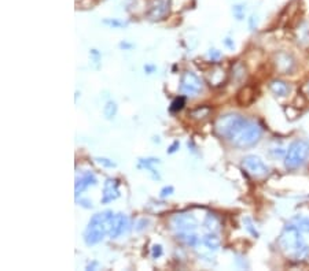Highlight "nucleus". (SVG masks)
Returning <instances> with one entry per match:
<instances>
[{"mask_svg":"<svg viewBox=\"0 0 309 271\" xmlns=\"http://www.w3.org/2000/svg\"><path fill=\"white\" fill-rule=\"evenodd\" d=\"M214 130L220 137L226 138L236 148L256 145L262 134L261 128L256 122L234 112L218 116L214 124Z\"/></svg>","mask_w":309,"mask_h":271,"instance_id":"nucleus-1","label":"nucleus"},{"mask_svg":"<svg viewBox=\"0 0 309 271\" xmlns=\"http://www.w3.org/2000/svg\"><path fill=\"white\" fill-rule=\"evenodd\" d=\"M279 245H280L283 252L288 255L289 258H292L293 260L301 262V260L308 258L309 247L302 240L300 230L296 226H293L292 224H289L283 230L282 236L279 238Z\"/></svg>","mask_w":309,"mask_h":271,"instance_id":"nucleus-2","label":"nucleus"},{"mask_svg":"<svg viewBox=\"0 0 309 271\" xmlns=\"http://www.w3.org/2000/svg\"><path fill=\"white\" fill-rule=\"evenodd\" d=\"M114 215L113 211H103L92 216L84 232V241L87 245H95L105 238L106 234H109Z\"/></svg>","mask_w":309,"mask_h":271,"instance_id":"nucleus-3","label":"nucleus"},{"mask_svg":"<svg viewBox=\"0 0 309 271\" xmlns=\"http://www.w3.org/2000/svg\"><path fill=\"white\" fill-rule=\"evenodd\" d=\"M172 229L174 230L176 238L183 241L184 244L194 247L198 241V237L195 236L196 219L191 214H180L174 215L170 220Z\"/></svg>","mask_w":309,"mask_h":271,"instance_id":"nucleus-4","label":"nucleus"},{"mask_svg":"<svg viewBox=\"0 0 309 271\" xmlns=\"http://www.w3.org/2000/svg\"><path fill=\"white\" fill-rule=\"evenodd\" d=\"M309 155V144L304 140H296L289 146L284 158V166L289 170H296L305 163Z\"/></svg>","mask_w":309,"mask_h":271,"instance_id":"nucleus-5","label":"nucleus"},{"mask_svg":"<svg viewBox=\"0 0 309 271\" xmlns=\"http://www.w3.org/2000/svg\"><path fill=\"white\" fill-rule=\"evenodd\" d=\"M202 89H204V85H202V81H201V78L196 74H194L192 71H186L182 76V80H180V92L184 96L194 97V96L200 95Z\"/></svg>","mask_w":309,"mask_h":271,"instance_id":"nucleus-6","label":"nucleus"},{"mask_svg":"<svg viewBox=\"0 0 309 271\" xmlns=\"http://www.w3.org/2000/svg\"><path fill=\"white\" fill-rule=\"evenodd\" d=\"M242 164L245 170L254 178H264L270 174V167L256 155L245 156Z\"/></svg>","mask_w":309,"mask_h":271,"instance_id":"nucleus-7","label":"nucleus"},{"mask_svg":"<svg viewBox=\"0 0 309 271\" xmlns=\"http://www.w3.org/2000/svg\"><path fill=\"white\" fill-rule=\"evenodd\" d=\"M129 226V220L124 214H116L113 218V224H112V230H110L109 236L112 238H117L121 234L126 232V229Z\"/></svg>","mask_w":309,"mask_h":271,"instance_id":"nucleus-8","label":"nucleus"},{"mask_svg":"<svg viewBox=\"0 0 309 271\" xmlns=\"http://www.w3.org/2000/svg\"><path fill=\"white\" fill-rule=\"evenodd\" d=\"M120 196V190H118V181L116 178H109L105 182V188H103V196H102V203L107 204V203L113 202Z\"/></svg>","mask_w":309,"mask_h":271,"instance_id":"nucleus-9","label":"nucleus"},{"mask_svg":"<svg viewBox=\"0 0 309 271\" xmlns=\"http://www.w3.org/2000/svg\"><path fill=\"white\" fill-rule=\"evenodd\" d=\"M91 185H96V177L94 176L91 171L84 173L83 176L79 177V178L76 180V185H74L76 196H79L80 193H83L84 190Z\"/></svg>","mask_w":309,"mask_h":271,"instance_id":"nucleus-10","label":"nucleus"},{"mask_svg":"<svg viewBox=\"0 0 309 271\" xmlns=\"http://www.w3.org/2000/svg\"><path fill=\"white\" fill-rule=\"evenodd\" d=\"M270 89L275 96L284 97V96L289 95V92H290V86L288 85V82L282 81V80H274V81H271Z\"/></svg>","mask_w":309,"mask_h":271,"instance_id":"nucleus-11","label":"nucleus"},{"mask_svg":"<svg viewBox=\"0 0 309 271\" xmlns=\"http://www.w3.org/2000/svg\"><path fill=\"white\" fill-rule=\"evenodd\" d=\"M276 66H278L279 70H282L284 73H289L294 67V62H293L292 56L288 55V54H280L278 56V59H276Z\"/></svg>","mask_w":309,"mask_h":271,"instance_id":"nucleus-12","label":"nucleus"},{"mask_svg":"<svg viewBox=\"0 0 309 271\" xmlns=\"http://www.w3.org/2000/svg\"><path fill=\"white\" fill-rule=\"evenodd\" d=\"M166 13H168V3H166L165 0H158L157 5H154L151 7L150 15H151L154 19H160V18L164 17Z\"/></svg>","mask_w":309,"mask_h":271,"instance_id":"nucleus-13","label":"nucleus"},{"mask_svg":"<svg viewBox=\"0 0 309 271\" xmlns=\"http://www.w3.org/2000/svg\"><path fill=\"white\" fill-rule=\"evenodd\" d=\"M253 100H254V92H253V89L250 86L240 90L239 95H238V102H239L240 104H244V106L250 104Z\"/></svg>","mask_w":309,"mask_h":271,"instance_id":"nucleus-14","label":"nucleus"},{"mask_svg":"<svg viewBox=\"0 0 309 271\" xmlns=\"http://www.w3.org/2000/svg\"><path fill=\"white\" fill-rule=\"evenodd\" d=\"M202 242L205 244L206 248H209V250H217L218 247H220V238L217 237V234H214L213 232L209 233V234H206L204 237V240Z\"/></svg>","mask_w":309,"mask_h":271,"instance_id":"nucleus-15","label":"nucleus"},{"mask_svg":"<svg viewBox=\"0 0 309 271\" xmlns=\"http://www.w3.org/2000/svg\"><path fill=\"white\" fill-rule=\"evenodd\" d=\"M293 226H296L300 232H306L309 233V218H304V216H296L293 218V220L290 222Z\"/></svg>","mask_w":309,"mask_h":271,"instance_id":"nucleus-16","label":"nucleus"},{"mask_svg":"<svg viewBox=\"0 0 309 271\" xmlns=\"http://www.w3.org/2000/svg\"><path fill=\"white\" fill-rule=\"evenodd\" d=\"M116 114H117V103L110 100L103 107V115H105L106 119H113Z\"/></svg>","mask_w":309,"mask_h":271,"instance_id":"nucleus-17","label":"nucleus"},{"mask_svg":"<svg viewBox=\"0 0 309 271\" xmlns=\"http://www.w3.org/2000/svg\"><path fill=\"white\" fill-rule=\"evenodd\" d=\"M184 103H186V99H184L183 96H180V97H178V99H174L173 102H172V104H170V112H178L180 111L182 108L184 107Z\"/></svg>","mask_w":309,"mask_h":271,"instance_id":"nucleus-18","label":"nucleus"},{"mask_svg":"<svg viewBox=\"0 0 309 271\" xmlns=\"http://www.w3.org/2000/svg\"><path fill=\"white\" fill-rule=\"evenodd\" d=\"M205 225H206V228L209 229L210 232H214L218 226V220L217 218L214 215H208L206 220H205Z\"/></svg>","mask_w":309,"mask_h":271,"instance_id":"nucleus-19","label":"nucleus"},{"mask_svg":"<svg viewBox=\"0 0 309 271\" xmlns=\"http://www.w3.org/2000/svg\"><path fill=\"white\" fill-rule=\"evenodd\" d=\"M244 222H245V226H246V229H248V232L250 233V234H252L253 237H258V233H257V230L254 228H253V224H252V220L249 219V218H245L244 219Z\"/></svg>","mask_w":309,"mask_h":271,"instance_id":"nucleus-20","label":"nucleus"},{"mask_svg":"<svg viewBox=\"0 0 309 271\" xmlns=\"http://www.w3.org/2000/svg\"><path fill=\"white\" fill-rule=\"evenodd\" d=\"M234 15L236 17V19H242V18L245 17L244 6H235V7H234Z\"/></svg>","mask_w":309,"mask_h":271,"instance_id":"nucleus-21","label":"nucleus"},{"mask_svg":"<svg viewBox=\"0 0 309 271\" xmlns=\"http://www.w3.org/2000/svg\"><path fill=\"white\" fill-rule=\"evenodd\" d=\"M96 162L102 166H105V167H116V163L112 162L109 159H105V158H96Z\"/></svg>","mask_w":309,"mask_h":271,"instance_id":"nucleus-22","label":"nucleus"},{"mask_svg":"<svg viewBox=\"0 0 309 271\" xmlns=\"http://www.w3.org/2000/svg\"><path fill=\"white\" fill-rule=\"evenodd\" d=\"M105 23H106V25L113 26V28H121V26H125V23H124V22L116 21V19H106Z\"/></svg>","mask_w":309,"mask_h":271,"instance_id":"nucleus-23","label":"nucleus"},{"mask_svg":"<svg viewBox=\"0 0 309 271\" xmlns=\"http://www.w3.org/2000/svg\"><path fill=\"white\" fill-rule=\"evenodd\" d=\"M162 255V247L158 244V245H154L152 247V258L154 259H157L160 258Z\"/></svg>","mask_w":309,"mask_h":271,"instance_id":"nucleus-24","label":"nucleus"},{"mask_svg":"<svg viewBox=\"0 0 309 271\" xmlns=\"http://www.w3.org/2000/svg\"><path fill=\"white\" fill-rule=\"evenodd\" d=\"M172 193H173V186H165L161 190V198H166V196H169Z\"/></svg>","mask_w":309,"mask_h":271,"instance_id":"nucleus-25","label":"nucleus"},{"mask_svg":"<svg viewBox=\"0 0 309 271\" xmlns=\"http://www.w3.org/2000/svg\"><path fill=\"white\" fill-rule=\"evenodd\" d=\"M301 92H302V95H304L306 99H309V81L305 82L304 85L301 86Z\"/></svg>","mask_w":309,"mask_h":271,"instance_id":"nucleus-26","label":"nucleus"},{"mask_svg":"<svg viewBox=\"0 0 309 271\" xmlns=\"http://www.w3.org/2000/svg\"><path fill=\"white\" fill-rule=\"evenodd\" d=\"M179 146H180V144H179V141H174L173 144H172V145H170L169 150H168V152H169V154H173L174 151H178Z\"/></svg>","mask_w":309,"mask_h":271,"instance_id":"nucleus-27","label":"nucleus"},{"mask_svg":"<svg viewBox=\"0 0 309 271\" xmlns=\"http://www.w3.org/2000/svg\"><path fill=\"white\" fill-rule=\"evenodd\" d=\"M144 70H146V71H147L148 74H151L152 71H154V70H156V66H150V65L144 66Z\"/></svg>","mask_w":309,"mask_h":271,"instance_id":"nucleus-28","label":"nucleus"},{"mask_svg":"<svg viewBox=\"0 0 309 271\" xmlns=\"http://www.w3.org/2000/svg\"><path fill=\"white\" fill-rule=\"evenodd\" d=\"M226 44H227V45H228V47H230V48H232V47H234V44L231 43V41H230V39H227V40H226Z\"/></svg>","mask_w":309,"mask_h":271,"instance_id":"nucleus-29","label":"nucleus"}]
</instances>
